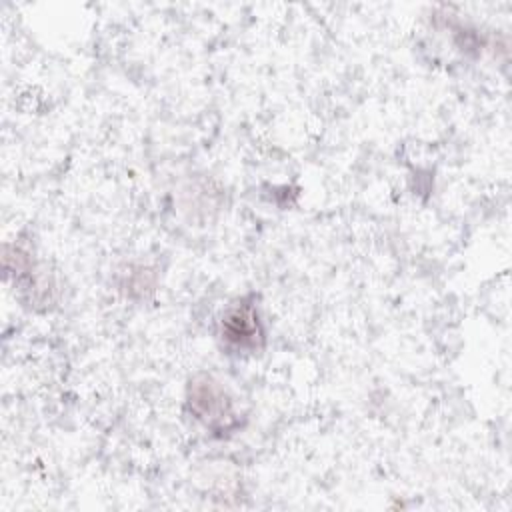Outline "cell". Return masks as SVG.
<instances>
[{"label":"cell","instance_id":"cell-1","mask_svg":"<svg viewBox=\"0 0 512 512\" xmlns=\"http://www.w3.org/2000/svg\"><path fill=\"white\" fill-rule=\"evenodd\" d=\"M190 412L206 428L214 432H228L236 426V414L226 390L208 374H198L188 384Z\"/></svg>","mask_w":512,"mask_h":512},{"label":"cell","instance_id":"cell-2","mask_svg":"<svg viewBox=\"0 0 512 512\" xmlns=\"http://www.w3.org/2000/svg\"><path fill=\"white\" fill-rule=\"evenodd\" d=\"M220 336L224 344L238 352H254L264 344V328L252 298H240L220 320Z\"/></svg>","mask_w":512,"mask_h":512}]
</instances>
